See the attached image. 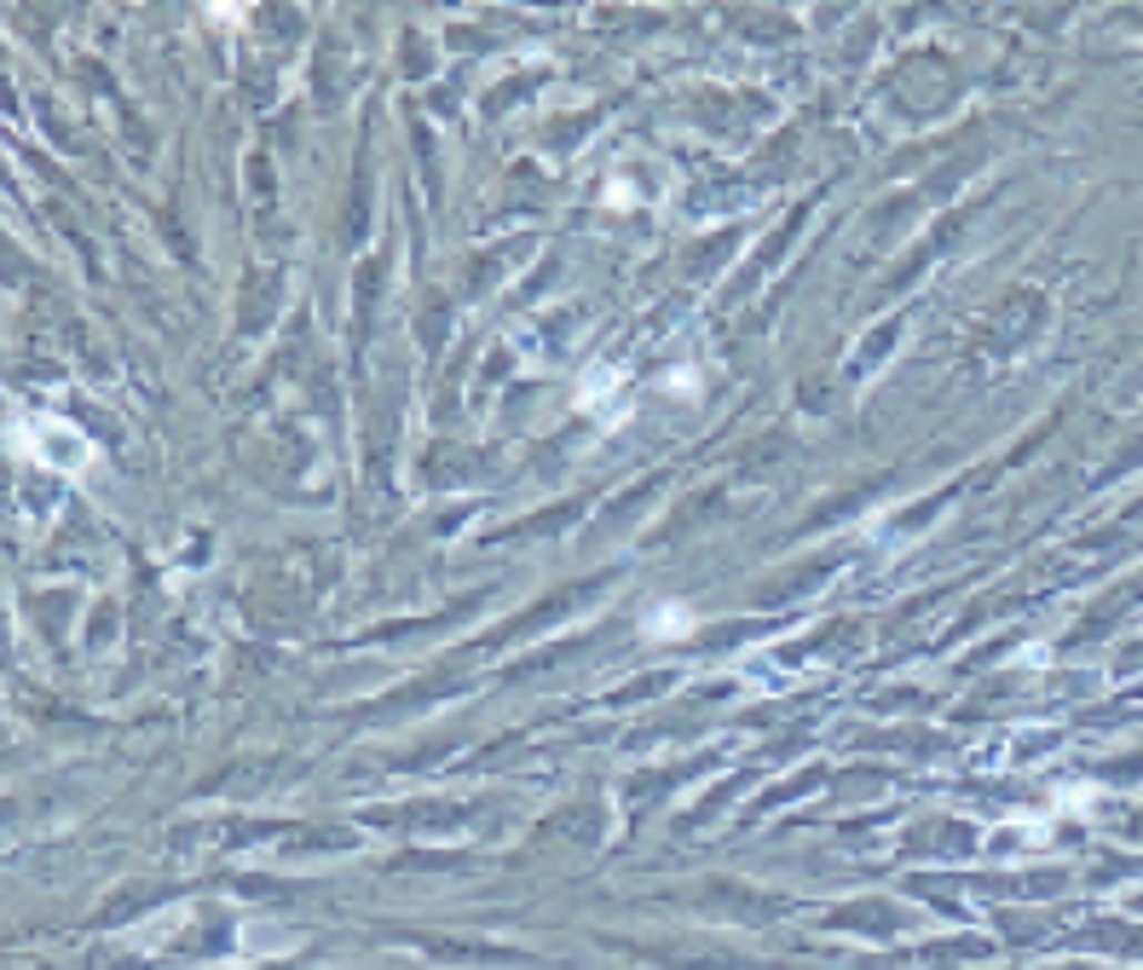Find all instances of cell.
Masks as SVG:
<instances>
[{
  "label": "cell",
  "instance_id": "1",
  "mask_svg": "<svg viewBox=\"0 0 1143 970\" xmlns=\"http://www.w3.org/2000/svg\"><path fill=\"white\" fill-rule=\"evenodd\" d=\"M36 456L47 468H64V474H81L99 463V445L88 434H75L70 422H52V416H36Z\"/></svg>",
  "mask_w": 1143,
  "mask_h": 970
},
{
  "label": "cell",
  "instance_id": "2",
  "mask_svg": "<svg viewBox=\"0 0 1143 970\" xmlns=\"http://www.w3.org/2000/svg\"><path fill=\"white\" fill-rule=\"evenodd\" d=\"M641 630H647V636H688V630H694V613H688V607H659V613L641 618Z\"/></svg>",
  "mask_w": 1143,
  "mask_h": 970
},
{
  "label": "cell",
  "instance_id": "3",
  "mask_svg": "<svg viewBox=\"0 0 1143 970\" xmlns=\"http://www.w3.org/2000/svg\"><path fill=\"white\" fill-rule=\"evenodd\" d=\"M630 203H636V196L624 191V180H613V191H607V209H630Z\"/></svg>",
  "mask_w": 1143,
  "mask_h": 970
},
{
  "label": "cell",
  "instance_id": "4",
  "mask_svg": "<svg viewBox=\"0 0 1143 970\" xmlns=\"http://www.w3.org/2000/svg\"><path fill=\"white\" fill-rule=\"evenodd\" d=\"M209 18H214V23H237L243 12H237V7H209Z\"/></svg>",
  "mask_w": 1143,
  "mask_h": 970
}]
</instances>
